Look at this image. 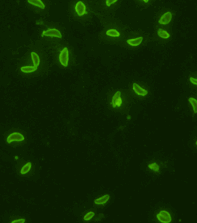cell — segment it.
<instances>
[{
	"instance_id": "484cf974",
	"label": "cell",
	"mask_w": 197,
	"mask_h": 223,
	"mask_svg": "<svg viewBox=\"0 0 197 223\" xmlns=\"http://www.w3.org/2000/svg\"><path fill=\"white\" fill-rule=\"evenodd\" d=\"M196 145H197V141H196Z\"/></svg>"
},
{
	"instance_id": "277c9868",
	"label": "cell",
	"mask_w": 197,
	"mask_h": 223,
	"mask_svg": "<svg viewBox=\"0 0 197 223\" xmlns=\"http://www.w3.org/2000/svg\"><path fill=\"white\" fill-rule=\"evenodd\" d=\"M24 140V137L23 134L19 133H13L10 134L7 139V141L8 143H10L12 141H21Z\"/></svg>"
},
{
	"instance_id": "7a4b0ae2",
	"label": "cell",
	"mask_w": 197,
	"mask_h": 223,
	"mask_svg": "<svg viewBox=\"0 0 197 223\" xmlns=\"http://www.w3.org/2000/svg\"><path fill=\"white\" fill-rule=\"evenodd\" d=\"M158 220L162 223H169L172 221V218L170 214L165 210H162L156 215Z\"/></svg>"
},
{
	"instance_id": "5b68a950",
	"label": "cell",
	"mask_w": 197,
	"mask_h": 223,
	"mask_svg": "<svg viewBox=\"0 0 197 223\" xmlns=\"http://www.w3.org/2000/svg\"><path fill=\"white\" fill-rule=\"evenodd\" d=\"M172 18V13L170 11H168L162 15L158 21V23L160 24H162V25L168 24L171 22Z\"/></svg>"
},
{
	"instance_id": "30bf717a",
	"label": "cell",
	"mask_w": 197,
	"mask_h": 223,
	"mask_svg": "<svg viewBox=\"0 0 197 223\" xmlns=\"http://www.w3.org/2000/svg\"><path fill=\"white\" fill-rule=\"evenodd\" d=\"M27 1L29 4L32 6L38 7L41 9L45 8V5L41 0H27Z\"/></svg>"
},
{
	"instance_id": "8fae6325",
	"label": "cell",
	"mask_w": 197,
	"mask_h": 223,
	"mask_svg": "<svg viewBox=\"0 0 197 223\" xmlns=\"http://www.w3.org/2000/svg\"><path fill=\"white\" fill-rule=\"evenodd\" d=\"M31 58L32 60V62H33L34 66L38 67L40 65V62L39 56L35 52H31Z\"/></svg>"
},
{
	"instance_id": "5bb4252c",
	"label": "cell",
	"mask_w": 197,
	"mask_h": 223,
	"mask_svg": "<svg viewBox=\"0 0 197 223\" xmlns=\"http://www.w3.org/2000/svg\"><path fill=\"white\" fill-rule=\"evenodd\" d=\"M37 69L36 66H23L21 68V71L24 73H31Z\"/></svg>"
},
{
	"instance_id": "d4e9b609",
	"label": "cell",
	"mask_w": 197,
	"mask_h": 223,
	"mask_svg": "<svg viewBox=\"0 0 197 223\" xmlns=\"http://www.w3.org/2000/svg\"><path fill=\"white\" fill-rule=\"evenodd\" d=\"M130 117H130V116H127V118L128 120H130Z\"/></svg>"
},
{
	"instance_id": "cb8c5ba5",
	"label": "cell",
	"mask_w": 197,
	"mask_h": 223,
	"mask_svg": "<svg viewBox=\"0 0 197 223\" xmlns=\"http://www.w3.org/2000/svg\"><path fill=\"white\" fill-rule=\"evenodd\" d=\"M143 1L145 2V3H147V2H148L149 1V0H143Z\"/></svg>"
},
{
	"instance_id": "7c38bea8",
	"label": "cell",
	"mask_w": 197,
	"mask_h": 223,
	"mask_svg": "<svg viewBox=\"0 0 197 223\" xmlns=\"http://www.w3.org/2000/svg\"><path fill=\"white\" fill-rule=\"evenodd\" d=\"M106 35L108 36L113 37H119L120 35H121V34H120V33L119 32V31H118V30H116L115 29H110V30H108L106 31Z\"/></svg>"
},
{
	"instance_id": "7402d4cb",
	"label": "cell",
	"mask_w": 197,
	"mask_h": 223,
	"mask_svg": "<svg viewBox=\"0 0 197 223\" xmlns=\"http://www.w3.org/2000/svg\"><path fill=\"white\" fill-rule=\"evenodd\" d=\"M189 81L194 85H197V79L196 78H192V77H190L189 78Z\"/></svg>"
},
{
	"instance_id": "603a6c76",
	"label": "cell",
	"mask_w": 197,
	"mask_h": 223,
	"mask_svg": "<svg viewBox=\"0 0 197 223\" xmlns=\"http://www.w3.org/2000/svg\"><path fill=\"white\" fill-rule=\"evenodd\" d=\"M25 222V219H20V220H16L14 221H12V223H24Z\"/></svg>"
},
{
	"instance_id": "9a60e30c",
	"label": "cell",
	"mask_w": 197,
	"mask_h": 223,
	"mask_svg": "<svg viewBox=\"0 0 197 223\" xmlns=\"http://www.w3.org/2000/svg\"><path fill=\"white\" fill-rule=\"evenodd\" d=\"M188 101L191 104V106L193 108L194 113L195 114L197 113V100L193 97H190L188 98Z\"/></svg>"
},
{
	"instance_id": "ac0fdd59",
	"label": "cell",
	"mask_w": 197,
	"mask_h": 223,
	"mask_svg": "<svg viewBox=\"0 0 197 223\" xmlns=\"http://www.w3.org/2000/svg\"><path fill=\"white\" fill-rule=\"evenodd\" d=\"M148 168L154 170V172H158L159 171V165L156 163H152L151 164H149L148 165Z\"/></svg>"
},
{
	"instance_id": "8992f818",
	"label": "cell",
	"mask_w": 197,
	"mask_h": 223,
	"mask_svg": "<svg viewBox=\"0 0 197 223\" xmlns=\"http://www.w3.org/2000/svg\"><path fill=\"white\" fill-rule=\"evenodd\" d=\"M75 10L79 16H82L85 14H87L86 11V6L82 1H78L75 6Z\"/></svg>"
},
{
	"instance_id": "2e32d148",
	"label": "cell",
	"mask_w": 197,
	"mask_h": 223,
	"mask_svg": "<svg viewBox=\"0 0 197 223\" xmlns=\"http://www.w3.org/2000/svg\"><path fill=\"white\" fill-rule=\"evenodd\" d=\"M119 97H121V92L120 91H117L113 95V97L112 98V102H111L113 108H116V101Z\"/></svg>"
},
{
	"instance_id": "4fadbf2b",
	"label": "cell",
	"mask_w": 197,
	"mask_h": 223,
	"mask_svg": "<svg viewBox=\"0 0 197 223\" xmlns=\"http://www.w3.org/2000/svg\"><path fill=\"white\" fill-rule=\"evenodd\" d=\"M158 35L162 39H168L170 37V35L168 33V31L163 30L162 29H159L158 30Z\"/></svg>"
},
{
	"instance_id": "9c48e42d",
	"label": "cell",
	"mask_w": 197,
	"mask_h": 223,
	"mask_svg": "<svg viewBox=\"0 0 197 223\" xmlns=\"http://www.w3.org/2000/svg\"><path fill=\"white\" fill-rule=\"evenodd\" d=\"M143 40L142 37H139L135 39H128L127 40V43L132 46H138L141 44Z\"/></svg>"
},
{
	"instance_id": "d6986e66",
	"label": "cell",
	"mask_w": 197,
	"mask_h": 223,
	"mask_svg": "<svg viewBox=\"0 0 197 223\" xmlns=\"http://www.w3.org/2000/svg\"><path fill=\"white\" fill-rule=\"evenodd\" d=\"M94 216V213L92 211H90V212H89L87 213L84 217L83 219L85 220V221H89Z\"/></svg>"
},
{
	"instance_id": "52a82bcc",
	"label": "cell",
	"mask_w": 197,
	"mask_h": 223,
	"mask_svg": "<svg viewBox=\"0 0 197 223\" xmlns=\"http://www.w3.org/2000/svg\"><path fill=\"white\" fill-rule=\"evenodd\" d=\"M133 89L136 94H138V95H140V96L144 97V96H146V95L148 93L147 91L141 87L136 83L133 84Z\"/></svg>"
},
{
	"instance_id": "3957f363",
	"label": "cell",
	"mask_w": 197,
	"mask_h": 223,
	"mask_svg": "<svg viewBox=\"0 0 197 223\" xmlns=\"http://www.w3.org/2000/svg\"><path fill=\"white\" fill-rule=\"evenodd\" d=\"M42 37L43 36H48V37H54L57 38H61L62 35L60 33V31L56 28H52V29H48L46 31H43L42 33Z\"/></svg>"
},
{
	"instance_id": "6da1fadb",
	"label": "cell",
	"mask_w": 197,
	"mask_h": 223,
	"mask_svg": "<svg viewBox=\"0 0 197 223\" xmlns=\"http://www.w3.org/2000/svg\"><path fill=\"white\" fill-rule=\"evenodd\" d=\"M59 60L60 62L64 67H67L68 66L69 63V51L68 49L65 47L60 52L59 55Z\"/></svg>"
},
{
	"instance_id": "ba28073f",
	"label": "cell",
	"mask_w": 197,
	"mask_h": 223,
	"mask_svg": "<svg viewBox=\"0 0 197 223\" xmlns=\"http://www.w3.org/2000/svg\"><path fill=\"white\" fill-rule=\"evenodd\" d=\"M109 199H110V195L108 194H106L100 198L94 199V202L96 205H103L106 204L109 201Z\"/></svg>"
},
{
	"instance_id": "e0dca14e",
	"label": "cell",
	"mask_w": 197,
	"mask_h": 223,
	"mask_svg": "<svg viewBox=\"0 0 197 223\" xmlns=\"http://www.w3.org/2000/svg\"><path fill=\"white\" fill-rule=\"evenodd\" d=\"M31 168V163L28 162L22 168V169L21 170V173L23 175V174H25V173H28L30 171Z\"/></svg>"
},
{
	"instance_id": "ffe728a7",
	"label": "cell",
	"mask_w": 197,
	"mask_h": 223,
	"mask_svg": "<svg viewBox=\"0 0 197 223\" xmlns=\"http://www.w3.org/2000/svg\"><path fill=\"white\" fill-rule=\"evenodd\" d=\"M118 0H106V4L107 6L110 7L112 4H114V3H116Z\"/></svg>"
},
{
	"instance_id": "44dd1931",
	"label": "cell",
	"mask_w": 197,
	"mask_h": 223,
	"mask_svg": "<svg viewBox=\"0 0 197 223\" xmlns=\"http://www.w3.org/2000/svg\"><path fill=\"white\" fill-rule=\"evenodd\" d=\"M122 104V100L121 98V97H119L116 101V107H120L121 106Z\"/></svg>"
}]
</instances>
